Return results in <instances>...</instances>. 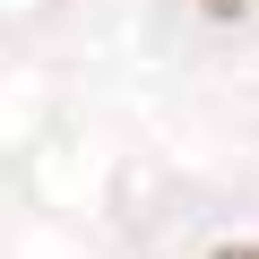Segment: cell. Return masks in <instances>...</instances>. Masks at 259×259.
I'll use <instances>...</instances> for the list:
<instances>
[{"instance_id": "6da1fadb", "label": "cell", "mask_w": 259, "mask_h": 259, "mask_svg": "<svg viewBox=\"0 0 259 259\" xmlns=\"http://www.w3.org/2000/svg\"><path fill=\"white\" fill-rule=\"evenodd\" d=\"M216 259H259V242H225V250H216Z\"/></svg>"}]
</instances>
